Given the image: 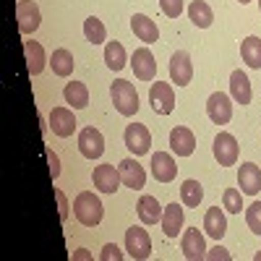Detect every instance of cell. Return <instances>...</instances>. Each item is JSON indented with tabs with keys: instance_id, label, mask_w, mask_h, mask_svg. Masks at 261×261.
I'll use <instances>...</instances> for the list:
<instances>
[{
	"instance_id": "1",
	"label": "cell",
	"mask_w": 261,
	"mask_h": 261,
	"mask_svg": "<svg viewBox=\"0 0 261 261\" xmlns=\"http://www.w3.org/2000/svg\"><path fill=\"white\" fill-rule=\"evenodd\" d=\"M73 214L84 227H97L102 222L105 206L99 201V196H94L92 191H81L73 199Z\"/></svg>"
},
{
	"instance_id": "2",
	"label": "cell",
	"mask_w": 261,
	"mask_h": 261,
	"mask_svg": "<svg viewBox=\"0 0 261 261\" xmlns=\"http://www.w3.org/2000/svg\"><path fill=\"white\" fill-rule=\"evenodd\" d=\"M110 97H113V105H115V110L120 115L130 118V115L139 113V92H136V86L130 84V81H125V79L113 81Z\"/></svg>"
},
{
	"instance_id": "3",
	"label": "cell",
	"mask_w": 261,
	"mask_h": 261,
	"mask_svg": "<svg viewBox=\"0 0 261 261\" xmlns=\"http://www.w3.org/2000/svg\"><path fill=\"white\" fill-rule=\"evenodd\" d=\"M125 251L134 261H146L151 256V241H149V232L144 227H128L125 230Z\"/></svg>"
},
{
	"instance_id": "4",
	"label": "cell",
	"mask_w": 261,
	"mask_h": 261,
	"mask_svg": "<svg viewBox=\"0 0 261 261\" xmlns=\"http://www.w3.org/2000/svg\"><path fill=\"white\" fill-rule=\"evenodd\" d=\"M123 141L128 146L130 154H149V149H151V134H149V128L144 123H130L125 125V134H123Z\"/></svg>"
},
{
	"instance_id": "5",
	"label": "cell",
	"mask_w": 261,
	"mask_h": 261,
	"mask_svg": "<svg viewBox=\"0 0 261 261\" xmlns=\"http://www.w3.org/2000/svg\"><path fill=\"white\" fill-rule=\"evenodd\" d=\"M149 105L157 115H170L175 110V92H172V86L165 81H154L149 89Z\"/></svg>"
},
{
	"instance_id": "6",
	"label": "cell",
	"mask_w": 261,
	"mask_h": 261,
	"mask_svg": "<svg viewBox=\"0 0 261 261\" xmlns=\"http://www.w3.org/2000/svg\"><path fill=\"white\" fill-rule=\"evenodd\" d=\"M79 151L86 160H99L105 154V136L94 125H86L79 134Z\"/></svg>"
},
{
	"instance_id": "7",
	"label": "cell",
	"mask_w": 261,
	"mask_h": 261,
	"mask_svg": "<svg viewBox=\"0 0 261 261\" xmlns=\"http://www.w3.org/2000/svg\"><path fill=\"white\" fill-rule=\"evenodd\" d=\"M206 115L214 125H227L232 120V102L225 92H214L206 99Z\"/></svg>"
},
{
	"instance_id": "8",
	"label": "cell",
	"mask_w": 261,
	"mask_h": 261,
	"mask_svg": "<svg viewBox=\"0 0 261 261\" xmlns=\"http://www.w3.org/2000/svg\"><path fill=\"white\" fill-rule=\"evenodd\" d=\"M214 160L220 162V167H232L238 162V141L232 134H227V130H220L214 139Z\"/></svg>"
},
{
	"instance_id": "9",
	"label": "cell",
	"mask_w": 261,
	"mask_h": 261,
	"mask_svg": "<svg viewBox=\"0 0 261 261\" xmlns=\"http://www.w3.org/2000/svg\"><path fill=\"white\" fill-rule=\"evenodd\" d=\"M16 21H18V32L21 34H32L39 29L42 16H39V6L34 0H18L16 6Z\"/></svg>"
},
{
	"instance_id": "10",
	"label": "cell",
	"mask_w": 261,
	"mask_h": 261,
	"mask_svg": "<svg viewBox=\"0 0 261 261\" xmlns=\"http://www.w3.org/2000/svg\"><path fill=\"white\" fill-rule=\"evenodd\" d=\"M130 68H134L136 79L139 81H154L157 76V63H154V55H151L149 47H139L130 55Z\"/></svg>"
},
{
	"instance_id": "11",
	"label": "cell",
	"mask_w": 261,
	"mask_h": 261,
	"mask_svg": "<svg viewBox=\"0 0 261 261\" xmlns=\"http://www.w3.org/2000/svg\"><path fill=\"white\" fill-rule=\"evenodd\" d=\"M170 79H172V84H178V86H188L191 84L193 63H191V55L186 50H178L175 55L170 58Z\"/></svg>"
},
{
	"instance_id": "12",
	"label": "cell",
	"mask_w": 261,
	"mask_h": 261,
	"mask_svg": "<svg viewBox=\"0 0 261 261\" xmlns=\"http://www.w3.org/2000/svg\"><path fill=\"white\" fill-rule=\"evenodd\" d=\"M92 183H94V188L102 191V193H115L123 180H120V172H118L115 165H99V167H94V172H92Z\"/></svg>"
},
{
	"instance_id": "13",
	"label": "cell",
	"mask_w": 261,
	"mask_h": 261,
	"mask_svg": "<svg viewBox=\"0 0 261 261\" xmlns=\"http://www.w3.org/2000/svg\"><path fill=\"white\" fill-rule=\"evenodd\" d=\"M151 175L157 178V183H172L178 175V165L172 160V154L167 151H157L151 154Z\"/></svg>"
},
{
	"instance_id": "14",
	"label": "cell",
	"mask_w": 261,
	"mask_h": 261,
	"mask_svg": "<svg viewBox=\"0 0 261 261\" xmlns=\"http://www.w3.org/2000/svg\"><path fill=\"white\" fill-rule=\"evenodd\" d=\"M170 149H172V154H178V157H191L193 149H196L193 130L183 128V125H175L170 130Z\"/></svg>"
},
{
	"instance_id": "15",
	"label": "cell",
	"mask_w": 261,
	"mask_h": 261,
	"mask_svg": "<svg viewBox=\"0 0 261 261\" xmlns=\"http://www.w3.org/2000/svg\"><path fill=\"white\" fill-rule=\"evenodd\" d=\"M180 248H183V256L191 258V261H199L206 256V243H204V235L199 232V227H188L180 238Z\"/></svg>"
},
{
	"instance_id": "16",
	"label": "cell",
	"mask_w": 261,
	"mask_h": 261,
	"mask_svg": "<svg viewBox=\"0 0 261 261\" xmlns=\"http://www.w3.org/2000/svg\"><path fill=\"white\" fill-rule=\"evenodd\" d=\"M50 128H53V134L60 136V139L73 136V130H76L73 113L68 110V107H53V113H50Z\"/></svg>"
},
{
	"instance_id": "17",
	"label": "cell",
	"mask_w": 261,
	"mask_h": 261,
	"mask_svg": "<svg viewBox=\"0 0 261 261\" xmlns=\"http://www.w3.org/2000/svg\"><path fill=\"white\" fill-rule=\"evenodd\" d=\"M118 172H120V180L128 186V188H134V191H141L144 188V183H146V172H144V167L139 165V160H123L120 165H118Z\"/></svg>"
},
{
	"instance_id": "18",
	"label": "cell",
	"mask_w": 261,
	"mask_h": 261,
	"mask_svg": "<svg viewBox=\"0 0 261 261\" xmlns=\"http://www.w3.org/2000/svg\"><path fill=\"white\" fill-rule=\"evenodd\" d=\"M238 186L246 196H256L261 191V170L253 162H243L238 167Z\"/></svg>"
},
{
	"instance_id": "19",
	"label": "cell",
	"mask_w": 261,
	"mask_h": 261,
	"mask_svg": "<svg viewBox=\"0 0 261 261\" xmlns=\"http://www.w3.org/2000/svg\"><path fill=\"white\" fill-rule=\"evenodd\" d=\"M130 29H134V34H136L141 42H146V45H154V42L160 39L157 24H154L149 16H144V13H134V16H130Z\"/></svg>"
},
{
	"instance_id": "20",
	"label": "cell",
	"mask_w": 261,
	"mask_h": 261,
	"mask_svg": "<svg viewBox=\"0 0 261 261\" xmlns=\"http://www.w3.org/2000/svg\"><path fill=\"white\" fill-rule=\"evenodd\" d=\"M160 222H162V232L167 238H178V232L183 230V209H180V204L178 201L167 204L162 209V220Z\"/></svg>"
},
{
	"instance_id": "21",
	"label": "cell",
	"mask_w": 261,
	"mask_h": 261,
	"mask_svg": "<svg viewBox=\"0 0 261 261\" xmlns=\"http://www.w3.org/2000/svg\"><path fill=\"white\" fill-rule=\"evenodd\" d=\"M136 212H139V220L144 225H157L162 220V206H160V201L154 199V196H149V193H144L139 199Z\"/></svg>"
},
{
	"instance_id": "22",
	"label": "cell",
	"mask_w": 261,
	"mask_h": 261,
	"mask_svg": "<svg viewBox=\"0 0 261 261\" xmlns=\"http://www.w3.org/2000/svg\"><path fill=\"white\" fill-rule=\"evenodd\" d=\"M63 97H65V105H71L73 110L89 107V89H86V84H81V81H68L65 84Z\"/></svg>"
},
{
	"instance_id": "23",
	"label": "cell",
	"mask_w": 261,
	"mask_h": 261,
	"mask_svg": "<svg viewBox=\"0 0 261 261\" xmlns=\"http://www.w3.org/2000/svg\"><path fill=\"white\" fill-rule=\"evenodd\" d=\"M204 230L209 238H214V241H222V235L227 232V220H225V212L220 206H212L204 217Z\"/></svg>"
},
{
	"instance_id": "24",
	"label": "cell",
	"mask_w": 261,
	"mask_h": 261,
	"mask_svg": "<svg viewBox=\"0 0 261 261\" xmlns=\"http://www.w3.org/2000/svg\"><path fill=\"white\" fill-rule=\"evenodd\" d=\"M230 94L238 105H251V81L243 71L230 73Z\"/></svg>"
},
{
	"instance_id": "25",
	"label": "cell",
	"mask_w": 261,
	"mask_h": 261,
	"mask_svg": "<svg viewBox=\"0 0 261 261\" xmlns=\"http://www.w3.org/2000/svg\"><path fill=\"white\" fill-rule=\"evenodd\" d=\"M24 53H27L29 73H32V76H39L42 71H45V63H47L42 45H39V42H34V39H29V42H24Z\"/></svg>"
},
{
	"instance_id": "26",
	"label": "cell",
	"mask_w": 261,
	"mask_h": 261,
	"mask_svg": "<svg viewBox=\"0 0 261 261\" xmlns=\"http://www.w3.org/2000/svg\"><path fill=\"white\" fill-rule=\"evenodd\" d=\"M50 65H53V73L55 76H60V79H65V76H71L73 73V55L65 50V47H58V50H53V55H50Z\"/></svg>"
},
{
	"instance_id": "27",
	"label": "cell",
	"mask_w": 261,
	"mask_h": 261,
	"mask_svg": "<svg viewBox=\"0 0 261 261\" xmlns=\"http://www.w3.org/2000/svg\"><path fill=\"white\" fill-rule=\"evenodd\" d=\"M241 58L248 68L261 71V39L258 37H246L241 45Z\"/></svg>"
},
{
	"instance_id": "28",
	"label": "cell",
	"mask_w": 261,
	"mask_h": 261,
	"mask_svg": "<svg viewBox=\"0 0 261 261\" xmlns=\"http://www.w3.org/2000/svg\"><path fill=\"white\" fill-rule=\"evenodd\" d=\"M188 18L199 29H209L212 21H214V13H212V8L204 3V0H193V3L188 6Z\"/></svg>"
},
{
	"instance_id": "29",
	"label": "cell",
	"mask_w": 261,
	"mask_h": 261,
	"mask_svg": "<svg viewBox=\"0 0 261 261\" xmlns=\"http://www.w3.org/2000/svg\"><path fill=\"white\" fill-rule=\"evenodd\" d=\"M105 65L110 71H123L125 68V47L120 42H107L105 47Z\"/></svg>"
},
{
	"instance_id": "30",
	"label": "cell",
	"mask_w": 261,
	"mask_h": 261,
	"mask_svg": "<svg viewBox=\"0 0 261 261\" xmlns=\"http://www.w3.org/2000/svg\"><path fill=\"white\" fill-rule=\"evenodd\" d=\"M180 199H183L186 206L196 209V206L201 204V199H204L201 183H199V180H183V186H180Z\"/></svg>"
},
{
	"instance_id": "31",
	"label": "cell",
	"mask_w": 261,
	"mask_h": 261,
	"mask_svg": "<svg viewBox=\"0 0 261 261\" xmlns=\"http://www.w3.org/2000/svg\"><path fill=\"white\" fill-rule=\"evenodd\" d=\"M84 37H86V42H92V45H102V42H105L107 29H105V24L97 16H89L84 21Z\"/></svg>"
},
{
	"instance_id": "32",
	"label": "cell",
	"mask_w": 261,
	"mask_h": 261,
	"mask_svg": "<svg viewBox=\"0 0 261 261\" xmlns=\"http://www.w3.org/2000/svg\"><path fill=\"white\" fill-rule=\"evenodd\" d=\"M222 209L230 212V214H241V209H243V191L225 188V193H222Z\"/></svg>"
},
{
	"instance_id": "33",
	"label": "cell",
	"mask_w": 261,
	"mask_h": 261,
	"mask_svg": "<svg viewBox=\"0 0 261 261\" xmlns=\"http://www.w3.org/2000/svg\"><path fill=\"white\" fill-rule=\"evenodd\" d=\"M246 222H248L251 232L261 235V201H253V204L246 209Z\"/></svg>"
},
{
	"instance_id": "34",
	"label": "cell",
	"mask_w": 261,
	"mask_h": 261,
	"mask_svg": "<svg viewBox=\"0 0 261 261\" xmlns=\"http://www.w3.org/2000/svg\"><path fill=\"white\" fill-rule=\"evenodd\" d=\"M160 8L167 18H178L183 13V0H160Z\"/></svg>"
},
{
	"instance_id": "35",
	"label": "cell",
	"mask_w": 261,
	"mask_h": 261,
	"mask_svg": "<svg viewBox=\"0 0 261 261\" xmlns=\"http://www.w3.org/2000/svg\"><path fill=\"white\" fill-rule=\"evenodd\" d=\"M99 258H102V261H113V258H115V261H120V258H123V251H120L118 246H113V243H107V246L102 248Z\"/></svg>"
},
{
	"instance_id": "36",
	"label": "cell",
	"mask_w": 261,
	"mask_h": 261,
	"mask_svg": "<svg viewBox=\"0 0 261 261\" xmlns=\"http://www.w3.org/2000/svg\"><path fill=\"white\" fill-rule=\"evenodd\" d=\"M47 162H50V172H53V180H55L60 175V160L53 149H47Z\"/></svg>"
},
{
	"instance_id": "37",
	"label": "cell",
	"mask_w": 261,
	"mask_h": 261,
	"mask_svg": "<svg viewBox=\"0 0 261 261\" xmlns=\"http://www.w3.org/2000/svg\"><path fill=\"white\" fill-rule=\"evenodd\" d=\"M55 199H58V204H60V220L65 222V220H68V201H65V196H63L60 188H55Z\"/></svg>"
},
{
	"instance_id": "38",
	"label": "cell",
	"mask_w": 261,
	"mask_h": 261,
	"mask_svg": "<svg viewBox=\"0 0 261 261\" xmlns=\"http://www.w3.org/2000/svg\"><path fill=\"white\" fill-rule=\"evenodd\" d=\"M204 258H222V261H227V258H230V253H227V248H222V246H214Z\"/></svg>"
},
{
	"instance_id": "39",
	"label": "cell",
	"mask_w": 261,
	"mask_h": 261,
	"mask_svg": "<svg viewBox=\"0 0 261 261\" xmlns=\"http://www.w3.org/2000/svg\"><path fill=\"white\" fill-rule=\"evenodd\" d=\"M238 3H241V6H246V3H251V0H238Z\"/></svg>"
},
{
	"instance_id": "40",
	"label": "cell",
	"mask_w": 261,
	"mask_h": 261,
	"mask_svg": "<svg viewBox=\"0 0 261 261\" xmlns=\"http://www.w3.org/2000/svg\"><path fill=\"white\" fill-rule=\"evenodd\" d=\"M256 261H261V251H258V253H256Z\"/></svg>"
},
{
	"instance_id": "41",
	"label": "cell",
	"mask_w": 261,
	"mask_h": 261,
	"mask_svg": "<svg viewBox=\"0 0 261 261\" xmlns=\"http://www.w3.org/2000/svg\"><path fill=\"white\" fill-rule=\"evenodd\" d=\"M258 11H261V0H258Z\"/></svg>"
}]
</instances>
